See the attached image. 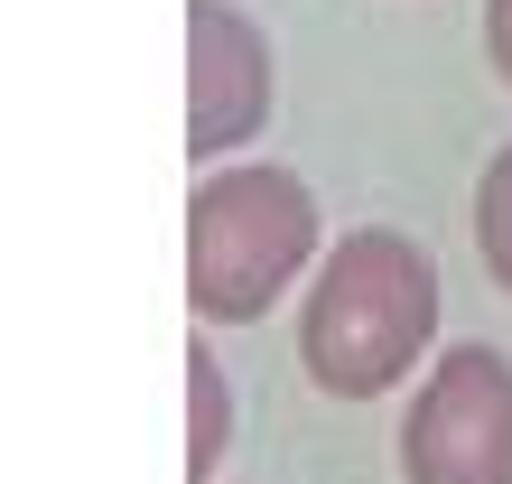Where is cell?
Masks as SVG:
<instances>
[{
  "label": "cell",
  "instance_id": "obj_1",
  "mask_svg": "<svg viewBox=\"0 0 512 484\" xmlns=\"http://www.w3.org/2000/svg\"><path fill=\"white\" fill-rule=\"evenodd\" d=\"M438 345V261L410 233L364 224L317 261L298 308V363L336 401H373Z\"/></svg>",
  "mask_w": 512,
  "mask_h": 484
},
{
  "label": "cell",
  "instance_id": "obj_2",
  "mask_svg": "<svg viewBox=\"0 0 512 484\" xmlns=\"http://www.w3.org/2000/svg\"><path fill=\"white\" fill-rule=\"evenodd\" d=\"M317 261V196L289 168H215L187 196V317L252 326Z\"/></svg>",
  "mask_w": 512,
  "mask_h": 484
},
{
  "label": "cell",
  "instance_id": "obj_3",
  "mask_svg": "<svg viewBox=\"0 0 512 484\" xmlns=\"http://www.w3.org/2000/svg\"><path fill=\"white\" fill-rule=\"evenodd\" d=\"M410 484H512V354L447 345L401 419Z\"/></svg>",
  "mask_w": 512,
  "mask_h": 484
},
{
  "label": "cell",
  "instance_id": "obj_4",
  "mask_svg": "<svg viewBox=\"0 0 512 484\" xmlns=\"http://www.w3.org/2000/svg\"><path fill=\"white\" fill-rule=\"evenodd\" d=\"M270 121V38L233 0H187V159L215 168Z\"/></svg>",
  "mask_w": 512,
  "mask_h": 484
},
{
  "label": "cell",
  "instance_id": "obj_5",
  "mask_svg": "<svg viewBox=\"0 0 512 484\" xmlns=\"http://www.w3.org/2000/svg\"><path fill=\"white\" fill-rule=\"evenodd\" d=\"M224 429H233V391H224L215 345L196 336V345H187V484H205V475H215Z\"/></svg>",
  "mask_w": 512,
  "mask_h": 484
},
{
  "label": "cell",
  "instance_id": "obj_6",
  "mask_svg": "<svg viewBox=\"0 0 512 484\" xmlns=\"http://www.w3.org/2000/svg\"><path fill=\"white\" fill-rule=\"evenodd\" d=\"M475 252H485V270L512 289V140L485 159V177H475Z\"/></svg>",
  "mask_w": 512,
  "mask_h": 484
},
{
  "label": "cell",
  "instance_id": "obj_7",
  "mask_svg": "<svg viewBox=\"0 0 512 484\" xmlns=\"http://www.w3.org/2000/svg\"><path fill=\"white\" fill-rule=\"evenodd\" d=\"M485 56H494V75L512 84V0H485Z\"/></svg>",
  "mask_w": 512,
  "mask_h": 484
}]
</instances>
